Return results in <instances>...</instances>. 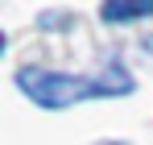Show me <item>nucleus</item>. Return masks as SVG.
<instances>
[{"instance_id": "obj_1", "label": "nucleus", "mask_w": 153, "mask_h": 145, "mask_svg": "<svg viewBox=\"0 0 153 145\" xmlns=\"http://www.w3.org/2000/svg\"><path fill=\"white\" fill-rule=\"evenodd\" d=\"M17 87L25 91L33 104L42 108H71L91 96H124L132 91V79L124 75L120 62H112L103 79H87V75H58V71H17Z\"/></svg>"}, {"instance_id": "obj_3", "label": "nucleus", "mask_w": 153, "mask_h": 145, "mask_svg": "<svg viewBox=\"0 0 153 145\" xmlns=\"http://www.w3.org/2000/svg\"><path fill=\"white\" fill-rule=\"evenodd\" d=\"M103 145H124V141H103Z\"/></svg>"}, {"instance_id": "obj_2", "label": "nucleus", "mask_w": 153, "mask_h": 145, "mask_svg": "<svg viewBox=\"0 0 153 145\" xmlns=\"http://www.w3.org/2000/svg\"><path fill=\"white\" fill-rule=\"evenodd\" d=\"M153 0H103V21L120 25V21H137V17H149Z\"/></svg>"}]
</instances>
